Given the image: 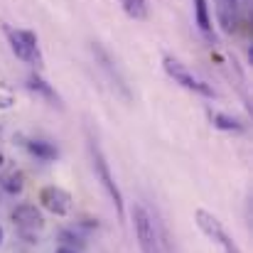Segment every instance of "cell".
Wrapping results in <instances>:
<instances>
[{
    "label": "cell",
    "mask_w": 253,
    "mask_h": 253,
    "mask_svg": "<svg viewBox=\"0 0 253 253\" xmlns=\"http://www.w3.org/2000/svg\"><path fill=\"white\" fill-rule=\"evenodd\" d=\"M27 150H30L35 158H40V160H54V158L59 155L54 145L42 143V140H30V143H27Z\"/></svg>",
    "instance_id": "cell-12"
},
{
    "label": "cell",
    "mask_w": 253,
    "mask_h": 253,
    "mask_svg": "<svg viewBox=\"0 0 253 253\" xmlns=\"http://www.w3.org/2000/svg\"><path fill=\"white\" fill-rule=\"evenodd\" d=\"M194 12H197V25L202 32H211V17H209V2L207 0H194Z\"/></svg>",
    "instance_id": "cell-14"
},
{
    "label": "cell",
    "mask_w": 253,
    "mask_h": 253,
    "mask_svg": "<svg viewBox=\"0 0 253 253\" xmlns=\"http://www.w3.org/2000/svg\"><path fill=\"white\" fill-rule=\"evenodd\" d=\"M219 246L224 249V253H241V249H239V244H236V241H234V239H231L229 234H226V236H224V239L219 241Z\"/></svg>",
    "instance_id": "cell-16"
},
{
    "label": "cell",
    "mask_w": 253,
    "mask_h": 253,
    "mask_svg": "<svg viewBox=\"0 0 253 253\" xmlns=\"http://www.w3.org/2000/svg\"><path fill=\"white\" fill-rule=\"evenodd\" d=\"M123 2V10H126V15L128 17H133V20H148V2L145 0H121Z\"/></svg>",
    "instance_id": "cell-13"
},
{
    "label": "cell",
    "mask_w": 253,
    "mask_h": 253,
    "mask_svg": "<svg viewBox=\"0 0 253 253\" xmlns=\"http://www.w3.org/2000/svg\"><path fill=\"white\" fill-rule=\"evenodd\" d=\"M194 221H197L199 231H202L207 239H211L214 244H219V241L226 236V231H224L221 221H219L211 211H207V209H197V211H194Z\"/></svg>",
    "instance_id": "cell-8"
},
{
    "label": "cell",
    "mask_w": 253,
    "mask_h": 253,
    "mask_svg": "<svg viewBox=\"0 0 253 253\" xmlns=\"http://www.w3.org/2000/svg\"><path fill=\"white\" fill-rule=\"evenodd\" d=\"M40 202L47 211H52L54 216H64L72 209V194L64 192L62 187H44L40 192Z\"/></svg>",
    "instance_id": "cell-6"
},
{
    "label": "cell",
    "mask_w": 253,
    "mask_h": 253,
    "mask_svg": "<svg viewBox=\"0 0 253 253\" xmlns=\"http://www.w3.org/2000/svg\"><path fill=\"white\" fill-rule=\"evenodd\" d=\"M0 187H2L7 194H20L22 187H25V177H22V172H17V169L5 172V174L0 177Z\"/></svg>",
    "instance_id": "cell-11"
},
{
    "label": "cell",
    "mask_w": 253,
    "mask_h": 253,
    "mask_svg": "<svg viewBox=\"0 0 253 253\" xmlns=\"http://www.w3.org/2000/svg\"><path fill=\"white\" fill-rule=\"evenodd\" d=\"M57 253H77L74 249H67V246H62V249H57Z\"/></svg>",
    "instance_id": "cell-17"
},
{
    "label": "cell",
    "mask_w": 253,
    "mask_h": 253,
    "mask_svg": "<svg viewBox=\"0 0 253 253\" xmlns=\"http://www.w3.org/2000/svg\"><path fill=\"white\" fill-rule=\"evenodd\" d=\"M0 244H2V226H0Z\"/></svg>",
    "instance_id": "cell-18"
},
{
    "label": "cell",
    "mask_w": 253,
    "mask_h": 253,
    "mask_svg": "<svg viewBox=\"0 0 253 253\" xmlns=\"http://www.w3.org/2000/svg\"><path fill=\"white\" fill-rule=\"evenodd\" d=\"M216 17L224 32H234L239 25V2L236 0H216Z\"/></svg>",
    "instance_id": "cell-9"
},
{
    "label": "cell",
    "mask_w": 253,
    "mask_h": 253,
    "mask_svg": "<svg viewBox=\"0 0 253 253\" xmlns=\"http://www.w3.org/2000/svg\"><path fill=\"white\" fill-rule=\"evenodd\" d=\"M163 69H165L179 86H184V88H189V91H197V93H202V96H207V98H214V88L209 84H204L202 79H197L179 59L165 54V57H163Z\"/></svg>",
    "instance_id": "cell-4"
},
{
    "label": "cell",
    "mask_w": 253,
    "mask_h": 253,
    "mask_svg": "<svg viewBox=\"0 0 253 253\" xmlns=\"http://www.w3.org/2000/svg\"><path fill=\"white\" fill-rule=\"evenodd\" d=\"M91 49H93V54H96L98 64L103 67V72L108 74V79H111V82H113V86L121 91V96H123L126 101H130V88H128V84H126V77L118 72V67H116V62L111 59V54H108V52H106V49H103L98 42H93V47H91Z\"/></svg>",
    "instance_id": "cell-7"
},
{
    "label": "cell",
    "mask_w": 253,
    "mask_h": 253,
    "mask_svg": "<svg viewBox=\"0 0 253 253\" xmlns=\"http://www.w3.org/2000/svg\"><path fill=\"white\" fill-rule=\"evenodd\" d=\"M12 221L17 226V231L30 239V244L35 241V234L44 229V219H42V211L35 207V204H20L12 209Z\"/></svg>",
    "instance_id": "cell-5"
},
{
    "label": "cell",
    "mask_w": 253,
    "mask_h": 253,
    "mask_svg": "<svg viewBox=\"0 0 253 253\" xmlns=\"http://www.w3.org/2000/svg\"><path fill=\"white\" fill-rule=\"evenodd\" d=\"M0 163H2V155H0Z\"/></svg>",
    "instance_id": "cell-19"
},
{
    "label": "cell",
    "mask_w": 253,
    "mask_h": 253,
    "mask_svg": "<svg viewBox=\"0 0 253 253\" xmlns=\"http://www.w3.org/2000/svg\"><path fill=\"white\" fill-rule=\"evenodd\" d=\"M5 35H7V42H10V49L27 64H35L40 67L42 64V52H40V44H37V35L32 30H12V27H5Z\"/></svg>",
    "instance_id": "cell-3"
},
{
    "label": "cell",
    "mask_w": 253,
    "mask_h": 253,
    "mask_svg": "<svg viewBox=\"0 0 253 253\" xmlns=\"http://www.w3.org/2000/svg\"><path fill=\"white\" fill-rule=\"evenodd\" d=\"M88 153H91V163H93V169H96V177H98L101 184L106 187L108 197L113 199V207H116L118 216L123 219V214H126V209H123V194H121V189H118V184H116V179H113V174H111V169H108L106 155H103V150H101V145L96 143L93 135H88Z\"/></svg>",
    "instance_id": "cell-2"
},
{
    "label": "cell",
    "mask_w": 253,
    "mask_h": 253,
    "mask_svg": "<svg viewBox=\"0 0 253 253\" xmlns=\"http://www.w3.org/2000/svg\"><path fill=\"white\" fill-rule=\"evenodd\" d=\"M27 88H30V91H37V93H42V96H44L47 101H52L54 106H62V98H59V93H57L52 86L47 84L42 77H37V74H32V77L27 79Z\"/></svg>",
    "instance_id": "cell-10"
},
{
    "label": "cell",
    "mask_w": 253,
    "mask_h": 253,
    "mask_svg": "<svg viewBox=\"0 0 253 253\" xmlns=\"http://www.w3.org/2000/svg\"><path fill=\"white\" fill-rule=\"evenodd\" d=\"M133 226H135V239H138L140 253H165L163 236H160L153 216L148 214V209L143 204L133 207Z\"/></svg>",
    "instance_id": "cell-1"
},
{
    "label": "cell",
    "mask_w": 253,
    "mask_h": 253,
    "mask_svg": "<svg viewBox=\"0 0 253 253\" xmlns=\"http://www.w3.org/2000/svg\"><path fill=\"white\" fill-rule=\"evenodd\" d=\"M211 123H214L219 130H234V133H239V130L244 128L236 118H231V116H226V113H211Z\"/></svg>",
    "instance_id": "cell-15"
}]
</instances>
